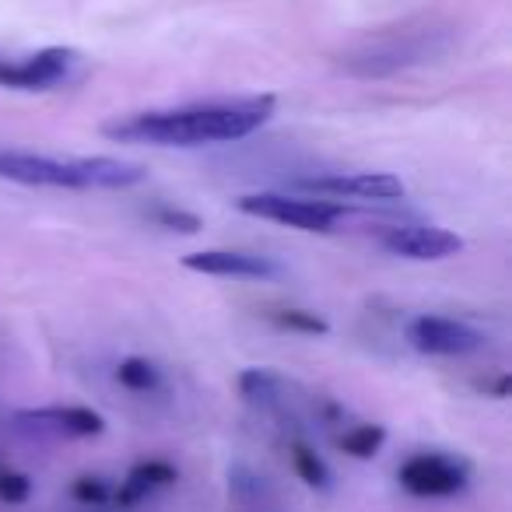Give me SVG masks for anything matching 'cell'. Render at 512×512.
<instances>
[{
  "label": "cell",
  "mask_w": 512,
  "mask_h": 512,
  "mask_svg": "<svg viewBox=\"0 0 512 512\" xmlns=\"http://www.w3.org/2000/svg\"><path fill=\"white\" fill-rule=\"evenodd\" d=\"M274 95H246L225 102H193L176 109H148L102 127L109 141L155 144V148H200L242 141L274 116Z\"/></svg>",
  "instance_id": "6da1fadb"
},
{
  "label": "cell",
  "mask_w": 512,
  "mask_h": 512,
  "mask_svg": "<svg viewBox=\"0 0 512 512\" xmlns=\"http://www.w3.org/2000/svg\"><path fill=\"white\" fill-rule=\"evenodd\" d=\"M148 176L144 165L113 155L50 158L32 151H0V179L22 186H57V190H127Z\"/></svg>",
  "instance_id": "7a4b0ae2"
},
{
  "label": "cell",
  "mask_w": 512,
  "mask_h": 512,
  "mask_svg": "<svg viewBox=\"0 0 512 512\" xmlns=\"http://www.w3.org/2000/svg\"><path fill=\"white\" fill-rule=\"evenodd\" d=\"M242 214L249 218L278 221V225L299 228V232H330L334 221L344 214V204H330V200H302L288 197V193H246L235 200Z\"/></svg>",
  "instance_id": "3957f363"
},
{
  "label": "cell",
  "mask_w": 512,
  "mask_h": 512,
  "mask_svg": "<svg viewBox=\"0 0 512 512\" xmlns=\"http://www.w3.org/2000/svg\"><path fill=\"white\" fill-rule=\"evenodd\" d=\"M467 477V463L446 453H414L397 470L400 488L411 491L414 498H449L467 488Z\"/></svg>",
  "instance_id": "277c9868"
},
{
  "label": "cell",
  "mask_w": 512,
  "mask_h": 512,
  "mask_svg": "<svg viewBox=\"0 0 512 512\" xmlns=\"http://www.w3.org/2000/svg\"><path fill=\"white\" fill-rule=\"evenodd\" d=\"M78 64V50L71 46H46L22 60L0 57V88H15V92H46L57 81L67 78V71Z\"/></svg>",
  "instance_id": "5b68a950"
},
{
  "label": "cell",
  "mask_w": 512,
  "mask_h": 512,
  "mask_svg": "<svg viewBox=\"0 0 512 512\" xmlns=\"http://www.w3.org/2000/svg\"><path fill=\"white\" fill-rule=\"evenodd\" d=\"M407 341L421 355L435 358H460L470 351L484 348V334L460 320H449V316H418L407 327Z\"/></svg>",
  "instance_id": "8992f818"
},
{
  "label": "cell",
  "mask_w": 512,
  "mask_h": 512,
  "mask_svg": "<svg viewBox=\"0 0 512 512\" xmlns=\"http://www.w3.org/2000/svg\"><path fill=\"white\" fill-rule=\"evenodd\" d=\"M379 242L383 249H390L393 256H404V260H446V256L460 253L463 239L449 228L439 225H393L379 228Z\"/></svg>",
  "instance_id": "52a82bcc"
},
{
  "label": "cell",
  "mask_w": 512,
  "mask_h": 512,
  "mask_svg": "<svg viewBox=\"0 0 512 512\" xmlns=\"http://www.w3.org/2000/svg\"><path fill=\"white\" fill-rule=\"evenodd\" d=\"M186 271L207 274V278H242V281H267L278 278L281 267L271 256L239 253V249H200V253L183 256Z\"/></svg>",
  "instance_id": "ba28073f"
},
{
  "label": "cell",
  "mask_w": 512,
  "mask_h": 512,
  "mask_svg": "<svg viewBox=\"0 0 512 512\" xmlns=\"http://www.w3.org/2000/svg\"><path fill=\"white\" fill-rule=\"evenodd\" d=\"M302 190L330 193V197H358V200H400L404 183L393 172H351V176H316L302 179Z\"/></svg>",
  "instance_id": "9c48e42d"
},
{
  "label": "cell",
  "mask_w": 512,
  "mask_h": 512,
  "mask_svg": "<svg viewBox=\"0 0 512 512\" xmlns=\"http://www.w3.org/2000/svg\"><path fill=\"white\" fill-rule=\"evenodd\" d=\"M15 421L39 432L71 435V439H92L106 432V418L92 407H36V411H18Z\"/></svg>",
  "instance_id": "30bf717a"
},
{
  "label": "cell",
  "mask_w": 512,
  "mask_h": 512,
  "mask_svg": "<svg viewBox=\"0 0 512 512\" xmlns=\"http://www.w3.org/2000/svg\"><path fill=\"white\" fill-rule=\"evenodd\" d=\"M176 481H179V470L172 467L169 460H141L130 467L127 481L113 491V502L120 505V509H134V505H141L148 495H155V491L169 488V484H176Z\"/></svg>",
  "instance_id": "8fae6325"
},
{
  "label": "cell",
  "mask_w": 512,
  "mask_h": 512,
  "mask_svg": "<svg viewBox=\"0 0 512 512\" xmlns=\"http://www.w3.org/2000/svg\"><path fill=\"white\" fill-rule=\"evenodd\" d=\"M383 442H386L383 425H355L337 439V449L348 453L351 460H372L383 449Z\"/></svg>",
  "instance_id": "7c38bea8"
},
{
  "label": "cell",
  "mask_w": 512,
  "mask_h": 512,
  "mask_svg": "<svg viewBox=\"0 0 512 512\" xmlns=\"http://www.w3.org/2000/svg\"><path fill=\"white\" fill-rule=\"evenodd\" d=\"M116 383L130 393H151L162 383V372H158V365L148 362V358H123V362L116 365Z\"/></svg>",
  "instance_id": "4fadbf2b"
},
{
  "label": "cell",
  "mask_w": 512,
  "mask_h": 512,
  "mask_svg": "<svg viewBox=\"0 0 512 512\" xmlns=\"http://www.w3.org/2000/svg\"><path fill=\"white\" fill-rule=\"evenodd\" d=\"M292 470L299 474V481L309 484V488H320V491L330 488V467L323 463V456L316 453V449L302 446V442L292 446Z\"/></svg>",
  "instance_id": "5bb4252c"
},
{
  "label": "cell",
  "mask_w": 512,
  "mask_h": 512,
  "mask_svg": "<svg viewBox=\"0 0 512 512\" xmlns=\"http://www.w3.org/2000/svg\"><path fill=\"white\" fill-rule=\"evenodd\" d=\"M274 327L288 330V334H306V337H323L330 334V323L323 320L320 313H313V309H278V313H271Z\"/></svg>",
  "instance_id": "9a60e30c"
},
{
  "label": "cell",
  "mask_w": 512,
  "mask_h": 512,
  "mask_svg": "<svg viewBox=\"0 0 512 512\" xmlns=\"http://www.w3.org/2000/svg\"><path fill=\"white\" fill-rule=\"evenodd\" d=\"M274 390H278V376L267 369H246L239 376V393L253 404H271Z\"/></svg>",
  "instance_id": "2e32d148"
},
{
  "label": "cell",
  "mask_w": 512,
  "mask_h": 512,
  "mask_svg": "<svg viewBox=\"0 0 512 512\" xmlns=\"http://www.w3.org/2000/svg\"><path fill=\"white\" fill-rule=\"evenodd\" d=\"M158 228H169V232H183V235H197L204 228V221L197 218L193 211H183V207H172V204H158L151 211Z\"/></svg>",
  "instance_id": "e0dca14e"
},
{
  "label": "cell",
  "mask_w": 512,
  "mask_h": 512,
  "mask_svg": "<svg viewBox=\"0 0 512 512\" xmlns=\"http://www.w3.org/2000/svg\"><path fill=\"white\" fill-rule=\"evenodd\" d=\"M32 495V481L18 470H4L0 467V502L8 505H22Z\"/></svg>",
  "instance_id": "ac0fdd59"
},
{
  "label": "cell",
  "mask_w": 512,
  "mask_h": 512,
  "mask_svg": "<svg viewBox=\"0 0 512 512\" xmlns=\"http://www.w3.org/2000/svg\"><path fill=\"white\" fill-rule=\"evenodd\" d=\"M71 495L78 498L81 505H106L109 498H113V491H109V484L99 481V477H78V481L71 484Z\"/></svg>",
  "instance_id": "d6986e66"
},
{
  "label": "cell",
  "mask_w": 512,
  "mask_h": 512,
  "mask_svg": "<svg viewBox=\"0 0 512 512\" xmlns=\"http://www.w3.org/2000/svg\"><path fill=\"white\" fill-rule=\"evenodd\" d=\"M477 386H481V390L488 393V397L505 400V397H509V390H512V379H509V372H498L495 379H481Z\"/></svg>",
  "instance_id": "ffe728a7"
}]
</instances>
